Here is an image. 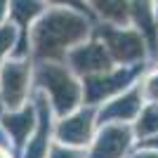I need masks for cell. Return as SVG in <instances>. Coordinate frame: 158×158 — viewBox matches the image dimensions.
Wrapping results in <instances>:
<instances>
[{"mask_svg": "<svg viewBox=\"0 0 158 158\" xmlns=\"http://www.w3.org/2000/svg\"><path fill=\"white\" fill-rule=\"evenodd\" d=\"M90 33V21L73 10H52L31 28V50L38 61H61Z\"/></svg>", "mask_w": 158, "mask_h": 158, "instance_id": "cell-1", "label": "cell"}, {"mask_svg": "<svg viewBox=\"0 0 158 158\" xmlns=\"http://www.w3.org/2000/svg\"><path fill=\"white\" fill-rule=\"evenodd\" d=\"M35 83L50 94V102L59 116L76 111L83 99V87L76 73L57 61H40V66L35 69Z\"/></svg>", "mask_w": 158, "mask_h": 158, "instance_id": "cell-2", "label": "cell"}, {"mask_svg": "<svg viewBox=\"0 0 158 158\" xmlns=\"http://www.w3.org/2000/svg\"><path fill=\"white\" fill-rule=\"evenodd\" d=\"M97 38L102 40V45L106 47V52L111 57V61H118L123 66L139 64L146 54V40L139 31H130L123 26H99Z\"/></svg>", "mask_w": 158, "mask_h": 158, "instance_id": "cell-3", "label": "cell"}, {"mask_svg": "<svg viewBox=\"0 0 158 158\" xmlns=\"http://www.w3.org/2000/svg\"><path fill=\"white\" fill-rule=\"evenodd\" d=\"M139 69H142L139 64H132V66H125V69H109V71L94 73V76H85L83 99L87 104H99L109 97L125 92V87L135 80Z\"/></svg>", "mask_w": 158, "mask_h": 158, "instance_id": "cell-4", "label": "cell"}, {"mask_svg": "<svg viewBox=\"0 0 158 158\" xmlns=\"http://www.w3.org/2000/svg\"><path fill=\"white\" fill-rule=\"evenodd\" d=\"M28 80H31L28 59L19 57V59L2 64V71H0V99H2V104L10 111L24 106V99L28 94Z\"/></svg>", "mask_w": 158, "mask_h": 158, "instance_id": "cell-5", "label": "cell"}, {"mask_svg": "<svg viewBox=\"0 0 158 158\" xmlns=\"http://www.w3.org/2000/svg\"><path fill=\"white\" fill-rule=\"evenodd\" d=\"M69 64H71V71L78 73V76H94V73H102V71H109L113 69V61L106 52V47L102 45V40H90V43H83V45H76L71 47L64 57Z\"/></svg>", "mask_w": 158, "mask_h": 158, "instance_id": "cell-6", "label": "cell"}, {"mask_svg": "<svg viewBox=\"0 0 158 158\" xmlns=\"http://www.w3.org/2000/svg\"><path fill=\"white\" fill-rule=\"evenodd\" d=\"M130 144H132V130L125 123H106L99 130L87 158H123Z\"/></svg>", "mask_w": 158, "mask_h": 158, "instance_id": "cell-7", "label": "cell"}, {"mask_svg": "<svg viewBox=\"0 0 158 158\" xmlns=\"http://www.w3.org/2000/svg\"><path fill=\"white\" fill-rule=\"evenodd\" d=\"M92 130H94V109L71 111L57 125V142L66 146H85L92 142Z\"/></svg>", "mask_w": 158, "mask_h": 158, "instance_id": "cell-8", "label": "cell"}, {"mask_svg": "<svg viewBox=\"0 0 158 158\" xmlns=\"http://www.w3.org/2000/svg\"><path fill=\"white\" fill-rule=\"evenodd\" d=\"M142 94L139 87H132L130 92H123V97L116 94L111 104H106V109L99 111V123H127L135 120L137 113L142 111Z\"/></svg>", "mask_w": 158, "mask_h": 158, "instance_id": "cell-9", "label": "cell"}, {"mask_svg": "<svg viewBox=\"0 0 158 158\" xmlns=\"http://www.w3.org/2000/svg\"><path fill=\"white\" fill-rule=\"evenodd\" d=\"M7 10H10V17L17 24V31H21V45L17 50V57H24L28 47V26L35 17H40L43 12V2L40 0H10L7 2Z\"/></svg>", "mask_w": 158, "mask_h": 158, "instance_id": "cell-10", "label": "cell"}, {"mask_svg": "<svg viewBox=\"0 0 158 158\" xmlns=\"http://www.w3.org/2000/svg\"><path fill=\"white\" fill-rule=\"evenodd\" d=\"M38 130L33 135V139L28 142L26 151H24V158H45L47 156V149H50V106H47V97L45 94H38Z\"/></svg>", "mask_w": 158, "mask_h": 158, "instance_id": "cell-11", "label": "cell"}, {"mask_svg": "<svg viewBox=\"0 0 158 158\" xmlns=\"http://www.w3.org/2000/svg\"><path fill=\"white\" fill-rule=\"evenodd\" d=\"M127 10H130V19L137 24L144 40H149L151 52L158 54V31H156V14H153L151 0H127Z\"/></svg>", "mask_w": 158, "mask_h": 158, "instance_id": "cell-12", "label": "cell"}, {"mask_svg": "<svg viewBox=\"0 0 158 158\" xmlns=\"http://www.w3.org/2000/svg\"><path fill=\"white\" fill-rule=\"evenodd\" d=\"M2 125L10 132V137L14 139V144L24 146L26 137L33 132V127H35V113H33L31 106H19V109L10 111L7 116H2Z\"/></svg>", "mask_w": 158, "mask_h": 158, "instance_id": "cell-13", "label": "cell"}, {"mask_svg": "<svg viewBox=\"0 0 158 158\" xmlns=\"http://www.w3.org/2000/svg\"><path fill=\"white\" fill-rule=\"evenodd\" d=\"M90 5H92L104 19L113 21V24H125V21L130 19L127 0H90Z\"/></svg>", "mask_w": 158, "mask_h": 158, "instance_id": "cell-14", "label": "cell"}, {"mask_svg": "<svg viewBox=\"0 0 158 158\" xmlns=\"http://www.w3.org/2000/svg\"><path fill=\"white\" fill-rule=\"evenodd\" d=\"M135 135H139L142 139H149L153 135H158V104H149L137 113Z\"/></svg>", "mask_w": 158, "mask_h": 158, "instance_id": "cell-15", "label": "cell"}, {"mask_svg": "<svg viewBox=\"0 0 158 158\" xmlns=\"http://www.w3.org/2000/svg\"><path fill=\"white\" fill-rule=\"evenodd\" d=\"M139 94L149 104H158V71H151L142 83H139Z\"/></svg>", "mask_w": 158, "mask_h": 158, "instance_id": "cell-16", "label": "cell"}, {"mask_svg": "<svg viewBox=\"0 0 158 158\" xmlns=\"http://www.w3.org/2000/svg\"><path fill=\"white\" fill-rule=\"evenodd\" d=\"M14 38H17V26H0V64L5 59L7 54L12 52V45H14Z\"/></svg>", "mask_w": 158, "mask_h": 158, "instance_id": "cell-17", "label": "cell"}, {"mask_svg": "<svg viewBox=\"0 0 158 158\" xmlns=\"http://www.w3.org/2000/svg\"><path fill=\"white\" fill-rule=\"evenodd\" d=\"M45 158H87L78 146H66V144H54L47 149Z\"/></svg>", "mask_w": 158, "mask_h": 158, "instance_id": "cell-18", "label": "cell"}, {"mask_svg": "<svg viewBox=\"0 0 158 158\" xmlns=\"http://www.w3.org/2000/svg\"><path fill=\"white\" fill-rule=\"evenodd\" d=\"M52 5L59 7H69V10H76V12H87V2L85 0H47Z\"/></svg>", "mask_w": 158, "mask_h": 158, "instance_id": "cell-19", "label": "cell"}, {"mask_svg": "<svg viewBox=\"0 0 158 158\" xmlns=\"http://www.w3.org/2000/svg\"><path fill=\"white\" fill-rule=\"evenodd\" d=\"M130 158H158V149H146V151H139Z\"/></svg>", "mask_w": 158, "mask_h": 158, "instance_id": "cell-20", "label": "cell"}, {"mask_svg": "<svg viewBox=\"0 0 158 158\" xmlns=\"http://www.w3.org/2000/svg\"><path fill=\"white\" fill-rule=\"evenodd\" d=\"M142 144H144L146 149H158V135H153V137H149V142H142Z\"/></svg>", "mask_w": 158, "mask_h": 158, "instance_id": "cell-21", "label": "cell"}, {"mask_svg": "<svg viewBox=\"0 0 158 158\" xmlns=\"http://www.w3.org/2000/svg\"><path fill=\"white\" fill-rule=\"evenodd\" d=\"M7 2L10 0H0V24H2V19H5V14H7Z\"/></svg>", "mask_w": 158, "mask_h": 158, "instance_id": "cell-22", "label": "cell"}, {"mask_svg": "<svg viewBox=\"0 0 158 158\" xmlns=\"http://www.w3.org/2000/svg\"><path fill=\"white\" fill-rule=\"evenodd\" d=\"M0 158H12V153L7 151V149H5L2 144H0Z\"/></svg>", "mask_w": 158, "mask_h": 158, "instance_id": "cell-23", "label": "cell"}, {"mask_svg": "<svg viewBox=\"0 0 158 158\" xmlns=\"http://www.w3.org/2000/svg\"><path fill=\"white\" fill-rule=\"evenodd\" d=\"M153 14H156V24H158V0H156V7H153Z\"/></svg>", "mask_w": 158, "mask_h": 158, "instance_id": "cell-24", "label": "cell"}]
</instances>
